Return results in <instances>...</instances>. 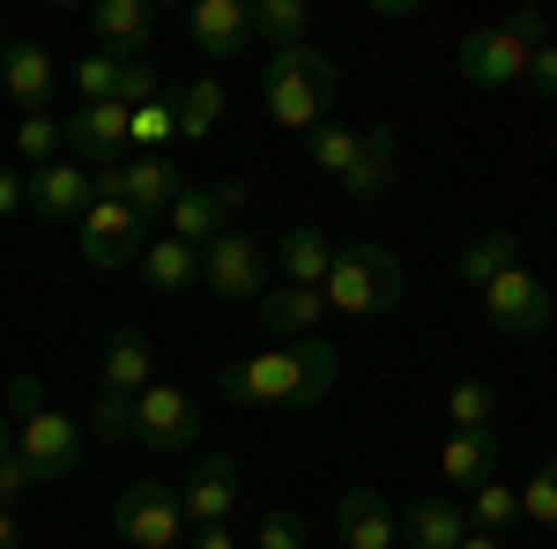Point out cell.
I'll use <instances>...</instances> for the list:
<instances>
[{"mask_svg": "<svg viewBox=\"0 0 557 549\" xmlns=\"http://www.w3.org/2000/svg\"><path fill=\"white\" fill-rule=\"evenodd\" d=\"M23 209H30V186H23V171L0 164V223H8V215H23Z\"/></svg>", "mask_w": 557, "mask_h": 549, "instance_id": "7bdbcfd3", "label": "cell"}, {"mask_svg": "<svg viewBox=\"0 0 557 549\" xmlns=\"http://www.w3.org/2000/svg\"><path fill=\"white\" fill-rule=\"evenodd\" d=\"M0 549H15V512L0 506Z\"/></svg>", "mask_w": 557, "mask_h": 549, "instance_id": "f6af8a7d", "label": "cell"}, {"mask_svg": "<svg viewBox=\"0 0 557 549\" xmlns=\"http://www.w3.org/2000/svg\"><path fill=\"white\" fill-rule=\"evenodd\" d=\"M0 89L15 97V112L23 120H38V112H52V97H60V60L45 52V45H0Z\"/></svg>", "mask_w": 557, "mask_h": 549, "instance_id": "4fadbf2b", "label": "cell"}, {"mask_svg": "<svg viewBox=\"0 0 557 549\" xmlns=\"http://www.w3.org/2000/svg\"><path fill=\"white\" fill-rule=\"evenodd\" d=\"M520 75H528V45L506 38V23H498V30H469V38H461V83L506 89V83H520Z\"/></svg>", "mask_w": 557, "mask_h": 549, "instance_id": "e0dca14e", "label": "cell"}, {"mask_svg": "<svg viewBox=\"0 0 557 549\" xmlns=\"http://www.w3.org/2000/svg\"><path fill=\"white\" fill-rule=\"evenodd\" d=\"M327 386H335V341L320 335L283 341L268 357H238L215 372V394L231 409H312V401H327Z\"/></svg>", "mask_w": 557, "mask_h": 549, "instance_id": "6da1fadb", "label": "cell"}, {"mask_svg": "<svg viewBox=\"0 0 557 549\" xmlns=\"http://www.w3.org/2000/svg\"><path fill=\"white\" fill-rule=\"evenodd\" d=\"M461 549H506L498 535H461Z\"/></svg>", "mask_w": 557, "mask_h": 549, "instance_id": "bcb514c9", "label": "cell"}, {"mask_svg": "<svg viewBox=\"0 0 557 549\" xmlns=\"http://www.w3.org/2000/svg\"><path fill=\"white\" fill-rule=\"evenodd\" d=\"M506 38H520L528 52H543V45H550V15H543V8H513V15H506Z\"/></svg>", "mask_w": 557, "mask_h": 549, "instance_id": "60d3db41", "label": "cell"}, {"mask_svg": "<svg viewBox=\"0 0 557 549\" xmlns=\"http://www.w3.org/2000/svg\"><path fill=\"white\" fill-rule=\"evenodd\" d=\"M134 275H141L157 297H186V290H201V253L178 246V238H149L141 260H134Z\"/></svg>", "mask_w": 557, "mask_h": 549, "instance_id": "7402d4cb", "label": "cell"}, {"mask_svg": "<svg viewBox=\"0 0 557 549\" xmlns=\"http://www.w3.org/2000/svg\"><path fill=\"white\" fill-rule=\"evenodd\" d=\"M491 416H498V394H491L483 379L446 386V423H454V431H491Z\"/></svg>", "mask_w": 557, "mask_h": 549, "instance_id": "4dcf8cb0", "label": "cell"}, {"mask_svg": "<svg viewBox=\"0 0 557 549\" xmlns=\"http://www.w3.org/2000/svg\"><path fill=\"white\" fill-rule=\"evenodd\" d=\"M186 549H238L231 527H186Z\"/></svg>", "mask_w": 557, "mask_h": 549, "instance_id": "ee69618b", "label": "cell"}, {"mask_svg": "<svg viewBox=\"0 0 557 549\" xmlns=\"http://www.w3.org/2000/svg\"><path fill=\"white\" fill-rule=\"evenodd\" d=\"M506 267H520V230H483V238L461 246V283L469 290H491Z\"/></svg>", "mask_w": 557, "mask_h": 549, "instance_id": "4316f807", "label": "cell"}, {"mask_svg": "<svg viewBox=\"0 0 557 549\" xmlns=\"http://www.w3.org/2000/svg\"><path fill=\"white\" fill-rule=\"evenodd\" d=\"M0 409L15 416V453L30 461V475H38V483H60V475H75V467H83V453H89L83 416H60V409L45 401L38 379H8Z\"/></svg>", "mask_w": 557, "mask_h": 549, "instance_id": "3957f363", "label": "cell"}, {"mask_svg": "<svg viewBox=\"0 0 557 549\" xmlns=\"http://www.w3.org/2000/svg\"><path fill=\"white\" fill-rule=\"evenodd\" d=\"M75 230H83V260H89V267H134V260H141V246L157 238V230H149L127 201H97Z\"/></svg>", "mask_w": 557, "mask_h": 549, "instance_id": "8fae6325", "label": "cell"}, {"mask_svg": "<svg viewBox=\"0 0 557 549\" xmlns=\"http://www.w3.org/2000/svg\"><path fill=\"white\" fill-rule=\"evenodd\" d=\"M112 527H120L127 549H178L186 542V506H178V490L164 483V475H141V483L120 490Z\"/></svg>", "mask_w": 557, "mask_h": 549, "instance_id": "5b68a950", "label": "cell"}, {"mask_svg": "<svg viewBox=\"0 0 557 549\" xmlns=\"http://www.w3.org/2000/svg\"><path fill=\"white\" fill-rule=\"evenodd\" d=\"M120 67L127 60H112V52H83L75 60V97L83 104H120Z\"/></svg>", "mask_w": 557, "mask_h": 549, "instance_id": "d6a6232c", "label": "cell"}, {"mask_svg": "<svg viewBox=\"0 0 557 549\" xmlns=\"http://www.w3.org/2000/svg\"><path fill=\"white\" fill-rule=\"evenodd\" d=\"M201 438V409H194V394L186 386H149L141 401H134V446H149V453H186Z\"/></svg>", "mask_w": 557, "mask_h": 549, "instance_id": "ba28073f", "label": "cell"}, {"mask_svg": "<svg viewBox=\"0 0 557 549\" xmlns=\"http://www.w3.org/2000/svg\"><path fill=\"white\" fill-rule=\"evenodd\" d=\"M401 535H409V549H461L469 512L454 506V498H409L401 506Z\"/></svg>", "mask_w": 557, "mask_h": 549, "instance_id": "603a6c76", "label": "cell"}, {"mask_svg": "<svg viewBox=\"0 0 557 549\" xmlns=\"http://www.w3.org/2000/svg\"><path fill=\"white\" fill-rule=\"evenodd\" d=\"M15 149H23V164H60V149H67V120H52V112H38V120H23L15 127Z\"/></svg>", "mask_w": 557, "mask_h": 549, "instance_id": "e575fe53", "label": "cell"}, {"mask_svg": "<svg viewBox=\"0 0 557 549\" xmlns=\"http://www.w3.org/2000/svg\"><path fill=\"white\" fill-rule=\"evenodd\" d=\"M320 320H327V297L320 290H268L260 297V327L268 335H283V341H305V335H320Z\"/></svg>", "mask_w": 557, "mask_h": 549, "instance_id": "484cf974", "label": "cell"}, {"mask_svg": "<svg viewBox=\"0 0 557 549\" xmlns=\"http://www.w3.org/2000/svg\"><path fill=\"white\" fill-rule=\"evenodd\" d=\"M157 386V357H149V341L134 335V327H120V335L104 341V394H127V401H141Z\"/></svg>", "mask_w": 557, "mask_h": 549, "instance_id": "d4e9b609", "label": "cell"}, {"mask_svg": "<svg viewBox=\"0 0 557 549\" xmlns=\"http://www.w3.org/2000/svg\"><path fill=\"white\" fill-rule=\"evenodd\" d=\"M186 38L201 60H238L246 45H253V8L246 0H201L194 15H186Z\"/></svg>", "mask_w": 557, "mask_h": 549, "instance_id": "2e32d148", "label": "cell"}, {"mask_svg": "<svg viewBox=\"0 0 557 549\" xmlns=\"http://www.w3.org/2000/svg\"><path fill=\"white\" fill-rule=\"evenodd\" d=\"M23 186H30V215L52 223V230H60V223H83V215L97 209V171H83L75 157L23 171Z\"/></svg>", "mask_w": 557, "mask_h": 549, "instance_id": "9c48e42d", "label": "cell"}, {"mask_svg": "<svg viewBox=\"0 0 557 549\" xmlns=\"http://www.w3.org/2000/svg\"><path fill=\"white\" fill-rule=\"evenodd\" d=\"M157 97H172V89H164V75H157L149 60H127V67H120V104H127V112H141V104H157Z\"/></svg>", "mask_w": 557, "mask_h": 549, "instance_id": "74e56055", "label": "cell"}, {"mask_svg": "<svg viewBox=\"0 0 557 549\" xmlns=\"http://www.w3.org/2000/svg\"><path fill=\"white\" fill-rule=\"evenodd\" d=\"M357 141H364V127H312V141H305V157H312V171H327V178H343L349 157H357Z\"/></svg>", "mask_w": 557, "mask_h": 549, "instance_id": "1f68e13d", "label": "cell"}, {"mask_svg": "<svg viewBox=\"0 0 557 549\" xmlns=\"http://www.w3.org/2000/svg\"><path fill=\"white\" fill-rule=\"evenodd\" d=\"M320 297L343 320H380V312L401 304V267H394L386 246H343L335 267H327V283H320Z\"/></svg>", "mask_w": 557, "mask_h": 549, "instance_id": "277c9868", "label": "cell"}, {"mask_svg": "<svg viewBox=\"0 0 557 549\" xmlns=\"http://www.w3.org/2000/svg\"><path fill=\"white\" fill-rule=\"evenodd\" d=\"M246 201H253V186L246 178H223V186H178V201L164 209V238H178V246H215L223 230H238V215H246Z\"/></svg>", "mask_w": 557, "mask_h": 549, "instance_id": "8992f818", "label": "cell"}, {"mask_svg": "<svg viewBox=\"0 0 557 549\" xmlns=\"http://www.w3.org/2000/svg\"><path fill=\"white\" fill-rule=\"evenodd\" d=\"M172 134H178V104H172V97H157V104L127 112V141H141V149H164Z\"/></svg>", "mask_w": 557, "mask_h": 549, "instance_id": "d590c367", "label": "cell"}, {"mask_svg": "<svg viewBox=\"0 0 557 549\" xmlns=\"http://www.w3.org/2000/svg\"><path fill=\"white\" fill-rule=\"evenodd\" d=\"M178 506H186V527H231V512H238V461L231 453H201V467L178 483Z\"/></svg>", "mask_w": 557, "mask_h": 549, "instance_id": "9a60e30c", "label": "cell"}, {"mask_svg": "<svg viewBox=\"0 0 557 549\" xmlns=\"http://www.w3.org/2000/svg\"><path fill=\"white\" fill-rule=\"evenodd\" d=\"M305 542H312V527H305L298 512H268L253 527V549H305Z\"/></svg>", "mask_w": 557, "mask_h": 549, "instance_id": "f35d334b", "label": "cell"}, {"mask_svg": "<svg viewBox=\"0 0 557 549\" xmlns=\"http://www.w3.org/2000/svg\"><path fill=\"white\" fill-rule=\"evenodd\" d=\"M260 104H268L275 127H298V134L327 127V112L343 104V67L320 45H283V52L260 60Z\"/></svg>", "mask_w": 557, "mask_h": 549, "instance_id": "7a4b0ae2", "label": "cell"}, {"mask_svg": "<svg viewBox=\"0 0 557 549\" xmlns=\"http://www.w3.org/2000/svg\"><path fill=\"white\" fill-rule=\"evenodd\" d=\"M401 549H409V542H401Z\"/></svg>", "mask_w": 557, "mask_h": 549, "instance_id": "c3c4849f", "label": "cell"}, {"mask_svg": "<svg viewBox=\"0 0 557 549\" xmlns=\"http://www.w3.org/2000/svg\"><path fill=\"white\" fill-rule=\"evenodd\" d=\"M469 535H498V542H506V527H513L520 520V490H506V483H498V475H491V483H483V490H469Z\"/></svg>", "mask_w": 557, "mask_h": 549, "instance_id": "83f0119b", "label": "cell"}, {"mask_svg": "<svg viewBox=\"0 0 557 549\" xmlns=\"http://www.w3.org/2000/svg\"><path fill=\"white\" fill-rule=\"evenodd\" d=\"M201 290L215 297H268V253L246 230H223L215 246H201Z\"/></svg>", "mask_w": 557, "mask_h": 549, "instance_id": "7c38bea8", "label": "cell"}, {"mask_svg": "<svg viewBox=\"0 0 557 549\" xmlns=\"http://www.w3.org/2000/svg\"><path fill=\"white\" fill-rule=\"evenodd\" d=\"M520 83L535 89V97H550V104H557V45H543V52H528V75H520Z\"/></svg>", "mask_w": 557, "mask_h": 549, "instance_id": "b9f144b4", "label": "cell"}, {"mask_svg": "<svg viewBox=\"0 0 557 549\" xmlns=\"http://www.w3.org/2000/svg\"><path fill=\"white\" fill-rule=\"evenodd\" d=\"M335 253H343V246H335L320 223H298V230H283V238H275V267H283V283H290V290H320V283H327V267H335Z\"/></svg>", "mask_w": 557, "mask_h": 549, "instance_id": "ffe728a7", "label": "cell"}, {"mask_svg": "<svg viewBox=\"0 0 557 549\" xmlns=\"http://www.w3.org/2000/svg\"><path fill=\"white\" fill-rule=\"evenodd\" d=\"M335 186H343L357 209L386 201V186H394V127H364V141H357V157H349V171Z\"/></svg>", "mask_w": 557, "mask_h": 549, "instance_id": "44dd1931", "label": "cell"}, {"mask_svg": "<svg viewBox=\"0 0 557 549\" xmlns=\"http://www.w3.org/2000/svg\"><path fill=\"white\" fill-rule=\"evenodd\" d=\"M67 157L83 171H120L127 164V104H83L67 120Z\"/></svg>", "mask_w": 557, "mask_h": 549, "instance_id": "5bb4252c", "label": "cell"}, {"mask_svg": "<svg viewBox=\"0 0 557 549\" xmlns=\"http://www.w3.org/2000/svg\"><path fill=\"white\" fill-rule=\"evenodd\" d=\"M438 475H446L454 490H483V483L498 475V438H491V431H454V438L438 446Z\"/></svg>", "mask_w": 557, "mask_h": 549, "instance_id": "cb8c5ba5", "label": "cell"}, {"mask_svg": "<svg viewBox=\"0 0 557 549\" xmlns=\"http://www.w3.org/2000/svg\"><path fill=\"white\" fill-rule=\"evenodd\" d=\"M83 438H104V446L134 438V401H127V394H104V386H97V401H89V416H83Z\"/></svg>", "mask_w": 557, "mask_h": 549, "instance_id": "836d02e7", "label": "cell"}, {"mask_svg": "<svg viewBox=\"0 0 557 549\" xmlns=\"http://www.w3.org/2000/svg\"><path fill=\"white\" fill-rule=\"evenodd\" d=\"M483 297V320L498 327V335H543L550 327V290H543V275L535 267H506Z\"/></svg>", "mask_w": 557, "mask_h": 549, "instance_id": "30bf717a", "label": "cell"}, {"mask_svg": "<svg viewBox=\"0 0 557 549\" xmlns=\"http://www.w3.org/2000/svg\"><path fill=\"white\" fill-rule=\"evenodd\" d=\"M89 30H97V52L141 60V45L157 30V8H149V0H97V8H89Z\"/></svg>", "mask_w": 557, "mask_h": 549, "instance_id": "d6986e66", "label": "cell"}, {"mask_svg": "<svg viewBox=\"0 0 557 549\" xmlns=\"http://www.w3.org/2000/svg\"><path fill=\"white\" fill-rule=\"evenodd\" d=\"M30 490H38V475H30V461L8 446V453H0V506H15V498H30Z\"/></svg>", "mask_w": 557, "mask_h": 549, "instance_id": "ab89813d", "label": "cell"}, {"mask_svg": "<svg viewBox=\"0 0 557 549\" xmlns=\"http://www.w3.org/2000/svg\"><path fill=\"white\" fill-rule=\"evenodd\" d=\"M520 520H535V527H557V461L535 467V483L520 490Z\"/></svg>", "mask_w": 557, "mask_h": 549, "instance_id": "8d00e7d4", "label": "cell"}, {"mask_svg": "<svg viewBox=\"0 0 557 549\" xmlns=\"http://www.w3.org/2000/svg\"><path fill=\"white\" fill-rule=\"evenodd\" d=\"M8 446H15V416L0 409V453H8Z\"/></svg>", "mask_w": 557, "mask_h": 549, "instance_id": "7dc6e473", "label": "cell"}, {"mask_svg": "<svg viewBox=\"0 0 557 549\" xmlns=\"http://www.w3.org/2000/svg\"><path fill=\"white\" fill-rule=\"evenodd\" d=\"M97 201H127L149 230H164V209L178 201V171L164 157H127L120 171H97Z\"/></svg>", "mask_w": 557, "mask_h": 549, "instance_id": "52a82bcc", "label": "cell"}, {"mask_svg": "<svg viewBox=\"0 0 557 549\" xmlns=\"http://www.w3.org/2000/svg\"><path fill=\"white\" fill-rule=\"evenodd\" d=\"M305 23H312L305 0H253V38H268L275 52L283 45H305Z\"/></svg>", "mask_w": 557, "mask_h": 549, "instance_id": "f1b7e54d", "label": "cell"}, {"mask_svg": "<svg viewBox=\"0 0 557 549\" xmlns=\"http://www.w3.org/2000/svg\"><path fill=\"white\" fill-rule=\"evenodd\" d=\"M335 535H343V549H401V520L380 490H343L335 498Z\"/></svg>", "mask_w": 557, "mask_h": 549, "instance_id": "ac0fdd59", "label": "cell"}, {"mask_svg": "<svg viewBox=\"0 0 557 549\" xmlns=\"http://www.w3.org/2000/svg\"><path fill=\"white\" fill-rule=\"evenodd\" d=\"M172 104H178V134L186 141H209L215 120H223V83H186Z\"/></svg>", "mask_w": 557, "mask_h": 549, "instance_id": "f546056e", "label": "cell"}]
</instances>
